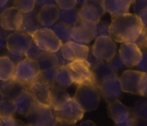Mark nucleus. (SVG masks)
Segmentation results:
<instances>
[{"mask_svg":"<svg viewBox=\"0 0 147 126\" xmlns=\"http://www.w3.org/2000/svg\"><path fill=\"white\" fill-rule=\"evenodd\" d=\"M16 113V105L10 99H4L0 103V116H13Z\"/></svg>","mask_w":147,"mask_h":126,"instance_id":"7c9ffc66","label":"nucleus"},{"mask_svg":"<svg viewBox=\"0 0 147 126\" xmlns=\"http://www.w3.org/2000/svg\"><path fill=\"white\" fill-rule=\"evenodd\" d=\"M96 23L80 18L71 28L70 36L72 40L82 44L90 42L93 39L96 38Z\"/></svg>","mask_w":147,"mask_h":126,"instance_id":"9b49d317","label":"nucleus"},{"mask_svg":"<svg viewBox=\"0 0 147 126\" xmlns=\"http://www.w3.org/2000/svg\"><path fill=\"white\" fill-rule=\"evenodd\" d=\"M131 110L132 114L135 117L147 119V97L138 100Z\"/></svg>","mask_w":147,"mask_h":126,"instance_id":"c756f323","label":"nucleus"},{"mask_svg":"<svg viewBox=\"0 0 147 126\" xmlns=\"http://www.w3.org/2000/svg\"><path fill=\"white\" fill-rule=\"evenodd\" d=\"M109 64H110L111 67V68L113 69V71L116 73L118 72L119 70L126 67V65L123 64V62H122L121 60L119 54V55L116 54V55L115 56V57H113L110 62H109Z\"/></svg>","mask_w":147,"mask_h":126,"instance_id":"4c0bfd02","label":"nucleus"},{"mask_svg":"<svg viewBox=\"0 0 147 126\" xmlns=\"http://www.w3.org/2000/svg\"><path fill=\"white\" fill-rule=\"evenodd\" d=\"M101 96L106 103L119 100L121 96L122 90L120 77L117 74L108 77L99 84Z\"/></svg>","mask_w":147,"mask_h":126,"instance_id":"f8f14e48","label":"nucleus"},{"mask_svg":"<svg viewBox=\"0 0 147 126\" xmlns=\"http://www.w3.org/2000/svg\"><path fill=\"white\" fill-rule=\"evenodd\" d=\"M23 125H24V123L14 119L13 116H0L1 126H18Z\"/></svg>","mask_w":147,"mask_h":126,"instance_id":"c9c22d12","label":"nucleus"},{"mask_svg":"<svg viewBox=\"0 0 147 126\" xmlns=\"http://www.w3.org/2000/svg\"><path fill=\"white\" fill-rule=\"evenodd\" d=\"M117 52V46L113 39L107 36H98L92 47V52L101 62H109Z\"/></svg>","mask_w":147,"mask_h":126,"instance_id":"6e6552de","label":"nucleus"},{"mask_svg":"<svg viewBox=\"0 0 147 126\" xmlns=\"http://www.w3.org/2000/svg\"><path fill=\"white\" fill-rule=\"evenodd\" d=\"M40 70H48L59 66V60L55 52L44 51L36 60Z\"/></svg>","mask_w":147,"mask_h":126,"instance_id":"b1692460","label":"nucleus"},{"mask_svg":"<svg viewBox=\"0 0 147 126\" xmlns=\"http://www.w3.org/2000/svg\"><path fill=\"white\" fill-rule=\"evenodd\" d=\"M72 27L67 25L64 23L59 21L56 24H55L52 29L54 31L56 35L59 37L60 40H62V42H68L72 40L71 36H70V32H71Z\"/></svg>","mask_w":147,"mask_h":126,"instance_id":"c85d7f7f","label":"nucleus"},{"mask_svg":"<svg viewBox=\"0 0 147 126\" xmlns=\"http://www.w3.org/2000/svg\"><path fill=\"white\" fill-rule=\"evenodd\" d=\"M33 40L31 35L22 31H16L7 36V49L10 54L25 56L31 47Z\"/></svg>","mask_w":147,"mask_h":126,"instance_id":"1a4fd4ad","label":"nucleus"},{"mask_svg":"<svg viewBox=\"0 0 147 126\" xmlns=\"http://www.w3.org/2000/svg\"><path fill=\"white\" fill-rule=\"evenodd\" d=\"M55 112L57 125H74L81 120L84 110L81 108L74 97H70L59 110Z\"/></svg>","mask_w":147,"mask_h":126,"instance_id":"423d86ee","label":"nucleus"},{"mask_svg":"<svg viewBox=\"0 0 147 126\" xmlns=\"http://www.w3.org/2000/svg\"><path fill=\"white\" fill-rule=\"evenodd\" d=\"M144 72L128 70L123 72L120 77L121 84L123 92L139 95V84Z\"/></svg>","mask_w":147,"mask_h":126,"instance_id":"a211bd4d","label":"nucleus"},{"mask_svg":"<svg viewBox=\"0 0 147 126\" xmlns=\"http://www.w3.org/2000/svg\"><path fill=\"white\" fill-rule=\"evenodd\" d=\"M119 54L126 67L137 65L143 57V52L134 42H123L121 44Z\"/></svg>","mask_w":147,"mask_h":126,"instance_id":"ddd939ff","label":"nucleus"},{"mask_svg":"<svg viewBox=\"0 0 147 126\" xmlns=\"http://www.w3.org/2000/svg\"><path fill=\"white\" fill-rule=\"evenodd\" d=\"M96 37L98 36H107L111 37V32L110 29V25L104 21H99L96 23Z\"/></svg>","mask_w":147,"mask_h":126,"instance_id":"72a5a7b5","label":"nucleus"},{"mask_svg":"<svg viewBox=\"0 0 147 126\" xmlns=\"http://www.w3.org/2000/svg\"><path fill=\"white\" fill-rule=\"evenodd\" d=\"M147 126V119L144 117H135L134 116L133 120V126Z\"/></svg>","mask_w":147,"mask_h":126,"instance_id":"79ce46f5","label":"nucleus"},{"mask_svg":"<svg viewBox=\"0 0 147 126\" xmlns=\"http://www.w3.org/2000/svg\"><path fill=\"white\" fill-rule=\"evenodd\" d=\"M60 14V9L58 6L55 4H51L42 7L38 12V17L42 25L50 27L59 20Z\"/></svg>","mask_w":147,"mask_h":126,"instance_id":"6ab92c4d","label":"nucleus"},{"mask_svg":"<svg viewBox=\"0 0 147 126\" xmlns=\"http://www.w3.org/2000/svg\"><path fill=\"white\" fill-rule=\"evenodd\" d=\"M8 1L9 0H0V7H1V8H3V7L7 4Z\"/></svg>","mask_w":147,"mask_h":126,"instance_id":"49530a36","label":"nucleus"},{"mask_svg":"<svg viewBox=\"0 0 147 126\" xmlns=\"http://www.w3.org/2000/svg\"><path fill=\"white\" fill-rule=\"evenodd\" d=\"M131 5L135 14L139 16L147 10V0H132Z\"/></svg>","mask_w":147,"mask_h":126,"instance_id":"f704fd0d","label":"nucleus"},{"mask_svg":"<svg viewBox=\"0 0 147 126\" xmlns=\"http://www.w3.org/2000/svg\"><path fill=\"white\" fill-rule=\"evenodd\" d=\"M13 101L16 105V113L24 116L27 115L34 103V100L26 87L14 97Z\"/></svg>","mask_w":147,"mask_h":126,"instance_id":"412c9836","label":"nucleus"},{"mask_svg":"<svg viewBox=\"0 0 147 126\" xmlns=\"http://www.w3.org/2000/svg\"><path fill=\"white\" fill-rule=\"evenodd\" d=\"M4 39L3 38V37H1V48L4 47Z\"/></svg>","mask_w":147,"mask_h":126,"instance_id":"09e8293b","label":"nucleus"},{"mask_svg":"<svg viewBox=\"0 0 147 126\" xmlns=\"http://www.w3.org/2000/svg\"><path fill=\"white\" fill-rule=\"evenodd\" d=\"M51 4H56L55 0H37V4L41 7Z\"/></svg>","mask_w":147,"mask_h":126,"instance_id":"37998d69","label":"nucleus"},{"mask_svg":"<svg viewBox=\"0 0 147 126\" xmlns=\"http://www.w3.org/2000/svg\"><path fill=\"white\" fill-rule=\"evenodd\" d=\"M80 19L79 10L76 7L69 9H60L59 21L70 27H73Z\"/></svg>","mask_w":147,"mask_h":126,"instance_id":"cd10ccee","label":"nucleus"},{"mask_svg":"<svg viewBox=\"0 0 147 126\" xmlns=\"http://www.w3.org/2000/svg\"><path fill=\"white\" fill-rule=\"evenodd\" d=\"M142 52H143V57L136 67L142 72H147V50Z\"/></svg>","mask_w":147,"mask_h":126,"instance_id":"a19ab883","label":"nucleus"},{"mask_svg":"<svg viewBox=\"0 0 147 126\" xmlns=\"http://www.w3.org/2000/svg\"><path fill=\"white\" fill-rule=\"evenodd\" d=\"M92 69H93V72L96 75V80H97L98 84L108 77L117 74L113 71L109 62H100L98 64L92 67Z\"/></svg>","mask_w":147,"mask_h":126,"instance_id":"bb28decb","label":"nucleus"},{"mask_svg":"<svg viewBox=\"0 0 147 126\" xmlns=\"http://www.w3.org/2000/svg\"><path fill=\"white\" fill-rule=\"evenodd\" d=\"M102 5L111 17L128 13L132 0H101Z\"/></svg>","mask_w":147,"mask_h":126,"instance_id":"aec40b11","label":"nucleus"},{"mask_svg":"<svg viewBox=\"0 0 147 126\" xmlns=\"http://www.w3.org/2000/svg\"><path fill=\"white\" fill-rule=\"evenodd\" d=\"M105 12L101 0H86L79 9V16L80 19L98 23Z\"/></svg>","mask_w":147,"mask_h":126,"instance_id":"dca6fc26","label":"nucleus"},{"mask_svg":"<svg viewBox=\"0 0 147 126\" xmlns=\"http://www.w3.org/2000/svg\"><path fill=\"white\" fill-rule=\"evenodd\" d=\"M16 66L9 56L0 57V80L7 81L11 80L15 72Z\"/></svg>","mask_w":147,"mask_h":126,"instance_id":"393cba45","label":"nucleus"},{"mask_svg":"<svg viewBox=\"0 0 147 126\" xmlns=\"http://www.w3.org/2000/svg\"><path fill=\"white\" fill-rule=\"evenodd\" d=\"M36 0H14V7H17L22 14L34 10Z\"/></svg>","mask_w":147,"mask_h":126,"instance_id":"2f4dec72","label":"nucleus"},{"mask_svg":"<svg viewBox=\"0 0 147 126\" xmlns=\"http://www.w3.org/2000/svg\"><path fill=\"white\" fill-rule=\"evenodd\" d=\"M110 29L111 38L117 42H135L145 27L139 15L128 12L112 17Z\"/></svg>","mask_w":147,"mask_h":126,"instance_id":"f257e3e1","label":"nucleus"},{"mask_svg":"<svg viewBox=\"0 0 147 126\" xmlns=\"http://www.w3.org/2000/svg\"><path fill=\"white\" fill-rule=\"evenodd\" d=\"M57 67H54V68L48 69V70H42L40 72V77L44 81L48 83L50 87L55 86V79L56 74H57Z\"/></svg>","mask_w":147,"mask_h":126,"instance_id":"473e14b6","label":"nucleus"},{"mask_svg":"<svg viewBox=\"0 0 147 126\" xmlns=\"http://www.w3.org/2000/svg\"><path fill=\"white\" fill-rule=\"evenodd\" d=\"M26 88L33 97L34 101L50 106L51 87L41 77H39L37 80Z\"/></svg>","mask_w":147,"mask_h":126,"instance_id":"f3484780","label":"nucleus"},{"mask_svg":"<svg viewBox=\"0 0 147 126\" xmlns=\"http://www.w3.org/2000/svg\"><path fill=\"white\" fill-rule=\"evenodd\" d=\"M56 4L60 9H69L76 7L77 0H55Z\"/></svg>","mask_w":147,"mask_h":126,"instance_id":"58836bf2","label":"nucleus"},{"mask_svg":"<svg viewBox=\"0 0 147 126\" xmlns=\"http://www.w3.org/2000/svg\"><path fill=\"white\" fill-rule=\"evenodd\" d=\"M70 97V94L57 86H53L50 90V107L55 110H59Z\"/></svg>","mask_w":147,"mask_h":126,"instance_id":"5701e85b","label":"nucleus"},{"mask_svg":"<svg viewBox=\"0 0 147 126\" xmlns=\"http://www.w3.org/2000/svg\"><path fill=\"white\" fill-rule=\"evenodd\" d=\"M23 21V14L15 7H9L0 14L1 27L5 31H19Z\"/></svg>","mask_w":147,"mask_h":126,"instance_id":"4468645a","label":"nucleus"},{"mask_svg":"<svg viewBox=\"0 0 147 126\" xmlns=\"http://www.w3.org/2000/svg\"><path fill=\"white\" fill-rule=\"evenodd\" d=\"M139 95L147 97V72H144L139 84Z\"/></svg>","mask_w":147,"mask_h":126,"instance_id":"ea45409f","label":"nucleus"},{"mask_svg":"<svg viewBox=\"0 0 147 126\" xmlns=\"http://www.w3.org/2000/svg\"><path fill=\"white\" fill-rule=\"evenodd\" d=\"M44 51H43L42 50H41V49L36 44V43L33 41L31 44V47L29 49L27 52L26 53L25 57L36 60L37 59V57H38Z\"/></svg>","mask_w":147,"mask_h":126,"instance_id":"e433bc0d","label":"nucleus"},{"mask_svg":"<svg viewBox=\"0 0 147 126\" xmlns=\"http://www.w3.org/2000/svg\"><path fill=\"white\" fill-rule=\"evenodd\" d=\"M108 114L117 126H133L132 110L119 100L108 103Z\"/></svg>","mask_w":147,"mask_h":126,"instance_id":"9d476101","label":"nucleus"},{"mask_svg":"<svg viewBox=\"0 0 147 126\" xmlns=\"http://www.w3.org/2000/svg\"><path fill=\"white\" fill-rule=\"evenodd\" d=\"M41 26L42 25L39 19L38 12L35 10H32L28 13L23 14L22 25L19 31H22L32 36L34 32L42 28Z\"/></svg>","mask_w":147,"mask_h":126,"instance_id":"4be33fe9","label":"nucleus"},{"mask_svg":"<svg viewBox=\"0 0 147 126\" xmlns=\"http://www.w3.org/2000/svg\"><path fill=\"white\" fill-rule=\"evenodd\" d=\"M32 37L36 44L43 51L56 52L60 50L63 44L54 31L47 27L37 29L32 34Z\"/></svg>","mask_w":147,"mask_h":126,"instance_id":"0eeeda50","label":"nucleus"},{"mask_svg":"<svg viewBox=\"0 0 147 126\" xmlns=\"http://www.w3.org/2000/svg\"><path fill=\"white\" fill-rule=\"evenodd\" d=\"M146 47L147 49V35H146Z\"/></svg>","mask_w":147,"mask_h":126,"instance_id":"8fccbe9b","label":"nucleus"},{"mask_svg":"<svg viewBox=\"0 0 147 126\" xmlns=\"http://www.w3.org/2000/svg\"><path fill=\"white\" fill-rule=\"evenodd\" d=\"M80 125L83 126H96V124L93 122L92 120H86V121H83V123H80Z\"/></svg>","mask_w":147,"mask_h":126,"instance_id":"a18cd8bd","label":"nucleus"},{"mask_svg":"<svg viewBox=\"0 0 147 126\" xmlns=\"http://www.w3.org/2000/svg\"><path fill=\"white\" fill-rule=\"evenodd\" d=\"M66 65L70 70L74 84L77 85H99L91 65L88 60H78L70 62Z\"/></svg>","mask_w":147,"mask_h":126,"instance_id":"20e7f679","label":"nucleus"},{"mask_svg":"<svg viewBox=\"0 0 147 126\" xmlns=\"http://www.w3.org/2000/svg\"><path fill=\"white\" fill-rule=\"evenodd\" d=\"M60 50L63 57L69 62L87 60L90 52L88 46L72 40L63 44Z\"/></svg>","mask_w":147,"mask_h":126,"instance_id":"2eb2a0df","label":"nucleus"},{"mask_svg":"<svg viewBox=\"0 0 147 126\" xmlns=\"http://www.w3.org/2000/svg\"><path fill=\"white\" fill-rule=\"evenodd\" d=\"M85 1H86V0H77V4H82L83 5Z\"/></svg>","mask_w":147,"mask_h":126,"instance_id":"de8ad7c7","label":"nucleus"},{"mask_svg":"<svg viewBox=\"0 0 147 126\" xmlns=\"http://www.w3.org/2000/svg\"><path fill=\"white\" fill-rule=\"evenodd\" d=\"M29 125L53 126L57 125L55 112L50 105L34 101L31 109L25 116Z\"/></svg>","mask_w":147,"mask_h":126,"instance_id":"7ed1b4c3","label":"nucleus"},{"mask_svg":"<svg viewBox=\"0 0 147 126\" xmlns=\"http://www.w3.org/2000/svg\"><path fill=\"white\" fill-rule=\"evenodd\" d=\"M73 83V78L67 65H59L57 67L55 86L65 90Z\"/></svg>","mask_w":147,"mask_h":126,"instance_id":"a878e982","label":"nucleus"},{"mask_svg":"<svg viewBox=\"0 0 147 126\" xmlns=\"http://www.w3.org/2000/svg\"><path fill=\"white\" fill-rule=\"evenodd\" d=\"M40 72L37 61L26 57L17 64L12 80L27 87L40 77Z\"/></svg>","mask_w":147,"mask_h":126,"instance_id":"39448f33","label":"nucleus"},{"mask_svg":"<svg viewBox=\"0 0 147 126\" xmlns=\"http://www.w3.org/2000/svg\"><path fill=\"white\" fill-rule=\"evenodd\" d=\"M139 17H140L141 19H142V21H143L144 24L145 28L147 29V10L144 11V12H142V14L139 15Z\"/></svg>","mask_w":147,"mask_h":126,"instance_id":"c03bdc74","label":"nucleus"},{"mask_svg":"<svg viewBox=\"0 0 147 126\" xmlns=\"http://www.w3.org/2000/svg\"><path fill=\"white\" fill-rule=\"evenodd\" d=\"M101 97L99 85L80 84L73 97L84 112H90L98 107Z\"/></svg>","mask_w":147,"mask_h":126,"instance_id":"f03ea898","label":"nucleus"}]
</instances>
